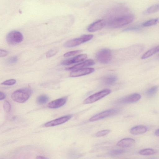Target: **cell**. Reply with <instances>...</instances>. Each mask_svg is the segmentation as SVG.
I'll return each instance as SVG.
<instances>
[{"instance_id": "obj_1", "label": "cell", "mask_w": 159, "mask_h": 159, "mask_svg": "<svg viewBox=\"0 0 159 159\" xmlns=\"http://www.w3.org/2000/svg\"><path fill=\"white\" fill-rule=\"evenodd\" d=\"M134 19V16L131 14L124 15L115 17L108 23L109 26L112 28H117L129 24Z\"/></svg>"}, {"instance_id": "obj_2", "label": "cell", "mask_w": 159, "mask_h": 159, "mask_svg": "<svg viewBox=\"0 0 159 159\" xmlns=\"http://www.w3.org/2000/svg\"><path fill=\"white\" fill-rule=\"evenodd\" d=\"M31 94V90L29 88L21 89L15 91L11 94V98L14 101L23 103L27 101Z\"/></svg>"}, {"instance_id": "obj_3", "label": "cell", "mask_w": 159, "mask_h": 159, "mask_svg": "<svg viewBox=\"0 0 159 159\" xmlns=\"http://www.w3.org/2000/svg\"><path fill=\"white\" fill-rule=\"evenodd\" d=\"M92 34H86L80 37L70 40L66 42L64 46L66 48H71L91 40L93 37Z\"/></svg>"}, {"instance_id": "obj_4", "label": "cell", "mask_w": 159, "mask_h": 159, "mask_svg": "<svg viewBox=\"0 0 159 159\" xmlns=\"http://www.w3.org/2000/svg\"><path fill=\"white\" fill-rule=\"evenodd\" d=\"M22 33L18 31L13 30L8 34L6 39L7 43L11 45H14L21 42L23 39Z\"/></svg>"}, {"instance_id": "obj_5", "label": "cell", "mask_w": 159, "mask_h": 159, "mask_svg": "<svg viewBox=\"0 0 159 159\" xmlns=\"http://www.w3.org/2000/svg\"><path fill=\"white\" fill-rule=\"evenodd\" d=\"M111 92L109 89L103 90L89 96L84 100L83 103L88 104L95 102L108 95Z\"/></svg>"}, {"instance_id": "obj_6", "label": "cell", "mask_w": 159, "mask_h": 159, "mask_svg": "<svg viewBox=\"0 0 159 159\" xmlns=\"http://www.w3.org/2000/svg\"><path fill=\"white\" fill-rule=\"evenodd\" d=\"M96 58L100 62L107 64L110 62L112 59V53L109 49L104 48L99 51L96 54Z\"/></svg>"}, {"instance_id": "obj_7", "label": "cell", "mask_w": 159, "mask_h": 159, "mask_svg": "<svg viewBox=\"0 0 159 159\" xmlns=\"http://www.w3.org/2000/svg\"><path fill=\"white\" fill-rule=\"evenodd\" d=\"M119 111V109H116L107 110L94 115L89 120L90 121H94L101 120L115 115Z\"/></svg>"}, {"instance_id": "obj_8", "label": "cell", "mask_w": 159, "mask_h": 159, "mask_svg": "<svg viewBox=\"0 0 159 159\" xmlns=\"http://www.w3.org/2000/svg\"><path fill=\"white\" fill-rule=\"evenodd\" d=\"M141 98L139 94L134 93L119 99L117 102L119 104L133 103L138 101Z\"/></svg>"}, {"instance_id": "obj_9", "label": "cell", "mask_w": 159, "mask_h": 159, "mask_svg": "<svg viewBox=\"0 0 159 159\" xmlns=\"http://www.w3.org/2000/svg\"><path fill=\"white\" fill-rule=\"evenodd\" d=\"M87 57V55L86 54H81L64 60L61 62V64L62 65H69L84 61Z\"/></svg>"}, {"instance_id": "obj_10", "label": "cell", "mask_w": 159, "mask_h": 159, "mask_svg": "<svg viewBox=\"0 0 159 159\" xmlns=\"http://www.w3.org/2000/svg\"><path fill=\"white\" fill-rule=\"evenodd\" d=\"M71 115L65 116L46 123L44 126L46 127L56 126L62 124L69 120L72 117Z\"/></svg>"}, {"instance_id": "obj_11", "label": "cell", "mask_w": 159, "mask_h": 159, "mask_svg": "<svg viewBox=\"0 0 159 159\" xmlns=\"http://www.w3.org/2000/svg\"><path fill=\"white\" fill-rule=\"evenodd\" d=\"M94 71L93 68H83L72 70L70 73L69 76L71 77H77L88 75Z\"/></svg>"}, {"instance_id": "obj_12", "label": "cell", "mask_w": 159, "mask_h": 159, "mask_svg": "<svg viewBox=\"0 0 159 159\" xmlns=\"http://www.w3.org/2000/svg\"><path fill=\"white\" fill-rule=\"evenodd\" d=\"M105 25L106 22L104 20H99L90 25L88 27L87 30L89 32H95L101 29Z\"/></svg>"}, {"instance_id": "obj_13", "label": "cell", "mask_w": 159, "mask_h": 159, "mask_svg": "<svg viewBox=\"0 0 159 159\" xmlns=\"http://www.w3.org/2000/svg\"><path fill=\"white\" fill-rule=\"evenodd\" d=\"M67 100L66 97L60 98L49 102L47 106L51 108H58L64 105L66 102Z\"/></svg>"}, {"instance_id": "obj_14", "label": "cell", "mask_w": 159, "mask_h": 159, "mask_svg": "<svg viewBox=\"0 0 159 159\" xmlns=\"http://www.w3.org/2000/svg\"><path fill=\"white\" fill-rule=\"evenodd\" d=\"M94 63L93 60L92 59H89L73 66L68 68L66 70H74L93 65Z\"/></svg>"}, {"instance_id": "obj_15", "label": "cell", "mask_w": 159, "mask_h": 159, "mask_svg": "<svg viewBox=\"0 0 159 159\" xmlns=\"http://www.w3.org/2000/svg\"><path fill=\"white\" fill-rule=\"evenodd\" d=\"M135 142V140L133 139L129 138H125L119 141L116 145L117 146L122 148H128L134 145Z\"/></svg>"}, {"instance_id": "obj_16", "label": "cell", "mask_w": 159, "mask_h": 159, "mask_svg": "<svg viewBox=\"0 0 159 159\" xmlns=\"http://www.w3.org/2000/svg\"><path fill=\"white\" fill-rule=\"evenodd\" d=\"M147 128L143 125H138L132 127L130 130V133L133 135H139L145 133Z\"/></svg>"}, {"instance_id": "obj_17", "label": "cell", "mask_w": 159, "mask_h": 159, "mask_svg": "<svg viewBox=\"0 0 159 159\" xmlns=\"http://www.w3.org/2000/svg\"><path fill=\"white\" fill-rule=\"evenodd\" d=\"M159 52V45L154 47L147 51L142 56V59L147 58Z\"/></svg>"}, {"instance_id": "obj_18", "label": "cell", "mask_w": 159, "mask_h": 159, "mask_svg": "<svg viewBox=\"0 0 159 159\" xmlns=\"http://www.w3.org/2000/svg\"><path fill=\"white\" fill-rule=\"evenodd\" d=\"M117 78L114 75H110L104 78L103 80V83L107 86L111 85L114 84L116 81Z\"/></svg>"}, {"instance_id": "obj_19", "label": "cell", "mask_w": 159, "mask_h": 159, "mask_svg": "<svg viewBox=\"0 0 159 159\" xmlns=\"http://www.w3.org/2000/svg\"><path fill=\"white\" fill-rule=\"evenodd\" d=\"M159 11V3L153 5L147 8L143 12L144 14H148L156 12Z\"/></svg>"}, {"instance_id": "obj_20", "label": "cell", "mask_w": 159, "mask_h": 159, "mask_svg": "<svg viewBox=\"0 0 159 159\" xmlns=\"http://www.w3.org/2000/svg\"><path fill=\"white\" fill-rule=\"evenodd\" d=\"M139 153L141 155L148 156L156 154V151L153 149L147 148L141 150L139 151Z\"/></svg>"}, {"instance_id": "obj_21", "label": "cell", "mask_w": 159, "mask_h": 159, "mask_svg": "<svg viewBox=\"0 0 159 159\" xmlns=\"http://www.w3.org/2000/svg\"><path fill=\"white\" fill-rule=\"evenodd\" d=\"M49 100V97L46 95L42 94L39 96L37 98L36 102L39 104H44Z\"/></svg>"}, {"instance_id": "obj_22", "label": "cell", "mask_w": 159, "mask_h": 159, "mask_svg": "<svg viewBox=\"0 0 159 159\" xmlns=\"http://www.w3.org/2000/svg\"><path fill=\"white\" fill-rule=\"evenodd\" d=\"M158 86H153L147 90L146 92V94L149 97L153 96L158 91Z\"/></svg>"}, {"instance_id": "obj_23", "label": "cell", "mask_w": 159, "mask_h": 159, "mask_svg": "<svg viewBox=\"0 0 159 159\" xmlns=\"http://www.w3.org/2000/svg\"><path fill=\"white\" fill-rule=\"evenodd\" d=\"M158 22V19H153L147 20L143 23L142 24V26L144 27L150 26L157 24Z\"/></svg>"}, {"instance_id": "obj_24", "label": "cell", "mask_w": 159, "mask_h": 159, "mask_svg": "<svg viewBox=\"0 0 159 159\" xmlns=\"http://www.w3.org/2000/svg\"><path fill=\"white\" fill-rule=\"evenodd\" d=\"M125 151L122 149H116L113 150L109 152V154L112 156H115L123 154Z\"/></svg>"}, {"instance_id": "obj_25", "label": "cell", "mask_w": 159, "mask_h": 159, "mask_svg": "<svg viewBox=\"0 0 159 159\" xmlns=\"http://www.w3.org/2000/svg\"><path fill=\"white\" fill-rule=\"evenodd\" d=\"M82 52L81 50H76L67 52L64 55V57H68L74 56Z\"/></svg>"}, {"instance_id": "obj_26", "label": "cell", "mask_w": 159, "mask_h": 159, "mask_svg": "<svg viewBox=\"0 0 159 159\" xmlns=\"http://www.w3.org/2000/svg\"><path fill=\"white\" fill-rule=\"evenodd\" d=\"M58 49H53L49 50L46 54V56L47 58L51 57L57 54L58 52Z\"/></svg>"}, {"instance_id": "obj_27", "label": "cell", "mask_w": 159, "mask_h": 159, "mask_svg": "<svg viewBox=\"0 0 159 159\" xmlns=\"http://www.w3.org/2000/svg\"><path fill=\"white\" fill-rule=\"evenodd\" d=\"M16 82V80L13 79H11L5 80L1 84L3 85L10 86L15 84Z\"/></svg>"}, {"instance_id": "obj_28", "label": "cell", "mask_w": 159, "mask_h": 159, "mask_svg": "<svg viewBox=\"0 0 159 159\" xmlns=\"http://www.w3.org/2000/svg\"><path fill=\"white\" fill-rule=\"evenodd\" d=\"M110 131V130L108 129L102 130L97 132L95 134V136L96 137L104 136L108 134Z\"/></svg>"}, {"instance_id": "obj_29", "label": "cell", "mask_w": 159, "mask_h": 159, "mask_svg": "<svg viewBox=\"0 0 159 159\" xmlns=\"http://www.w3.org/2000/svg\"><path fill=\"white\" fill-rule=\"evenodd\" d=\"M3 107L5 111L7 112H9L11 109L10 103L7 101H5L3 103Z\"/></svg>"}, {"instance_id": "obj_30", "label": "cell", "mask_w": 159, "mask_h": 159, "mask_svg": "<svg viewBox=\"0 0 159 159\" xmlns=\"http://www.w3.org/2000/svg\"><path fill=\"white\" fill-rule=\"evenodd\" d=\"M17 60L18 59L16 56H13L9 58L7 61L9 64H13L16 63Z\"/></svg>"}, {"instance_id": "obj_31", "label": "cell", "mask_w": 159, "mask_h": 159, "mask_svg": "<svg viewBox=\"0 0 159 159\" xmlns=\"http://www.w3.org/2000/svg\"><path fill=\"white\" fill-rule=\"evenodd\" d=\"M8 52L5 50L0 49V57H3L6 56L8 54Z\"/></svg>"}, {"instance_id": "obj_32", "label": "cell", "mask_w": 159, "mask_h": 159, "mask_svg": "<svg viewBox=\"0 0 159 159\" xmlns=\"http://www.w3.org/2000/svg\"><path fill=\"white\" fill-rule=\"evenodd\" d=\"M139 29L138 27H131L127 28L124 30L125 31L135 30H137Z\"/></svg>"}, {"instance_id": "obj_33", "label": "cell", "mask_w": 159, "mask_h": 159, "mask_svg": "<svg viewBox=\"0 0 159 159\" xmlns=\"http://www.w3.org/2000/svg\"><path fill=\"white\" fill-rule=\"evenodd\" d=\"M5 98V94L2 92H0V100H1L4 99Z\"/></svg>"}, {"instance_id": "obj_34", "label": "cell", "mask_w": 159, "mask_h": 159, "mask_svg": "<svg viewBox=\"0 0 159 159\" xmlns=\"http://www.w3.org/2000/svg\"><path fill=\"white\" fill-rule=\"evenodd\" d=\"M154 134L156 135L159 136V129L156 130Z\"/></svg>"}, {"instance_id": "obj_35", "label": "cell", "mask_w": 159, "mask_h": 159, "mask_svg": "<svg viewBox=\"0 0 159 159\" xmlns=\"http://www.w3.org/2000/svg\"><path fill=\"white\" fill-rule=\"evenodd\" d=\"M36 159H46L47 158L45 157L41 156H37L36 157Z\"/></svg>"}, {"instance_id": "obj_36", "label": "cell", "mask_w": 159, "mask_h": 159, "mask_svg": "<svg viewBox=\"0 0 159 159\" xmlns=\"http://www.w3.org/2000/svg\"><path fill=\"white\" fill-rule=\"evenodd\" d=\"M157 58L158 59H159V54L158 55Z\"/></svg>"}]
</instances>
